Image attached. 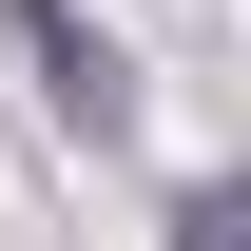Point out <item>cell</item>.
Instances as JSON below:
<instances>
[{"label":"cell","instance_id":"6da1fadb","mask_svg":"<svg viewBox=\"0 0 251 251\" xmlns=\"http://www.w3.org/2000/svg\"><path fill=\"white\" fill-rule=\"evenodd\" d=\"M0 20H20V58H39V97H58L77 135H116V116H135V58H116V39L77 20V0H0Z\"/></svg>","mask_w":251,"mask_h":251},{"label":"cell","instance_id":"7a4b0ae2","mask_svg":"<svg viewBox=\"0 0 251 251\" xmlns=\"http://www.w3.org/2000/svg\"><path fill=\"white\" fill-rule=\"evenodd\" d=\"M174 251H251V193H174Z\"/></svg>","mask_w":251,"mask_h":251}]
</instances>
